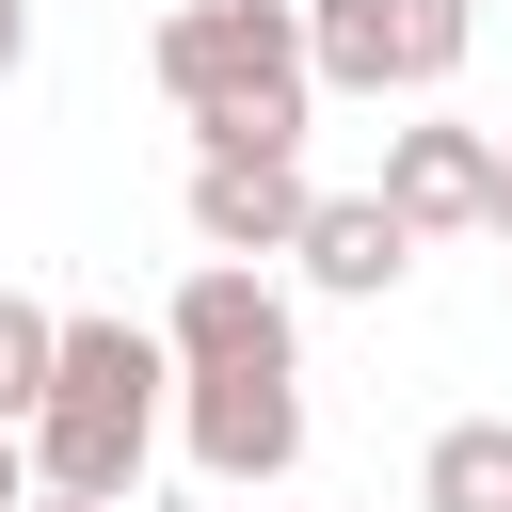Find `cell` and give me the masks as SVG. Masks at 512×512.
Returning a JSON list of instances; mask_svg holds the SVG:
<instances>
[{"instance_id": "1", "label": "cell", "mask_w": 512, "mask_h": 512, "mask_svg": "<svg viewBox=\"0 0 512 512\" xmlns=\"http://www.w3.org/2000/svg\"><path fill=\"white\" fill-rule=\"evenodd\" d=\"M160 432H176V352H160V320H64V384H48V416H32V480L128 512L144 464H160Z\"/></svg>"}, {"instance_id": "13", "label": "cell", "mask_w": 512, "mask_h": 512, "mask_svg": "<svg viewBox=\"0 0 512 512\" xmlns=\"http://www.w3.org/2000/svg\"><path fill=\"white\" fill-rule=\"evenodd\" d=\"M32 512H96V496H32Z\"/></svg>"}, {"instance_id": "12", "label": "cell", "mask_w": 512, "mask_h": 512, "mask_svg": "<svg viewBox=\"0 0 512 512\" xmlns=\"http://www.w3.org/2000/svg\"><path fill=\"white\" fill-rule=\"evenodd\" d=\"M16 64H32V0H0V80H16Z\"/></svg>"}, {"instance_id": "3", "label": "cell", "mask_w": 512, "mask_h": 512, "mask_svg": "<svg viewBox=\"0 0 512 512\" xmlns=\"http://www.w3.org/2000/svg\"><path fill=\"white\" fill-rule=\"evenodd\" d=\"M480 48V0H304L320 96H448Z\"/></svg>"}, {"instance_id": "9", "label": "cell", "mask_w": 512, "mask_h": 512, "mask_svg": "<svg viewBox=\"0 0 512 512\" xmlns=\"http://www.w3.org/2000/svg\"><path fill=\"white\" fill-rule=\"evenodd\" d=\"M416 512H512V416H448L416 448Z\"/></svg>"}, {"instance_id": "2", "label": "cell", "mask_w": 512, "mask_h": 512, "mask_svg": "<svg viewBox=\"0 0 512 512\" xmlns=\"http://www.w3.org/2000/svg\"><path fill=\"white\" fill-rule=\"evenodd\" d=\"M144 64H160V96L192 112V160H224V144H272V160H304L320 64H304V16H288V0H176Z\"/></svg>"}, {"instance_id": "10", "label": "cell", "mask_w": 512, "mask_h": 512, "mask_svg": "<svg viewBox=\"0 0 512 512\" xmlns=\"http://www.w3.org/2000/svg\"><path fill=\"white\" fill-rule=\"evenodd\" d=\"M48 384H64V304L0 288V432H32V416H48Z\"/></svg>"}, {"instance_id": "14", "label": "cell", "mask_w": 512, "mask_h": 512, "mask_svg": "<svg viewBox=\"0 0 512 512\" xmlns=\"http://www.w3.org/2000/svg\"><path fill=\"white\" fill-rule=\"evenodd\" d=\"M288 16H304V0H288Z\"/></svg>"}, {"instance_id": "11", "label": "cell", "mask_w": 512, "mask_h": 512, "mask_svg": "<svg viewBox=\"0 0 512 512\" xmlns=\"http://www.w3.org/2000/svg\"><path fill=\"white\" fill-rule=\"evenodd\" d=\"M48 480H32V432H0V512H32Z\"/></svg>"}, {"instance_id": "5", "label": "cell", "mask_w": 512, "mask_h": 512, "mask_svg": "<svg viewBox=\"0 0 512 512\" xmlns=\"http://www.w3.org/2000/svg\"><path fill=\"white\" fill-rule=\"evenodd\" d=\"M176 448H192V480H224V496H272L288 464H304V384H176Z\"/></svg>"}, {"instance_id": "6", "label": "cell", "mask_w": 512, "mask_h": 512, "mask_svg": "<svg viewBox=\"0 0 512 512\" xmlns=\"http://www.w3.org/2000/svg\"><path fill=\"white\" fill-rule=\"evenodd\" d=\"M416 240H496V144L480 128H448V112H416V128H384V176H368Z\"/></svg>"}, {"instance_id": "7", "label": "cell", "mask_w": 512, "mask_h": 512, "mask_svg": "<svg viewBox=\"0 0 512 512\" xmlns=\"http://www.w3.org/2000/svg\"><path fill=\"white\" fill-rule=\"evenodd\" d=\"M304 208H320V176H304V160H272V144L192 160V240H208V256H240V272L304 256Z\"/></svg>"}, {"instance_id": "4", "label": "cell", "mask_w": 512, "mask_h": 512, "mask_svg": "<svg viewBox=\"0 0 512 512\" xmlns=\"http://www.w3.org/2000/svg\"><path fill=\"white\" fill-rule=\"evenodd\" d=\"M160 352H176V384H304V304L272 288V272H240V256H192L176 272V304H160Z\"/></svg>"}, {"instance_id": "8", "label": "cell", "mask_w": 512, "mask_h": 512, "mask_svg": "<svg viewBox=\"0 0 512 512\" xmlns=\"http://www.w3.org/2000/svg\"><path fill=\"white\" fill-rule=\"evenodd\" d=\"M288 272H304L320 304H384V288L416 272V224H400L384 192H320V208H304V256H288Z\"/></svg>"}]
</instances>
